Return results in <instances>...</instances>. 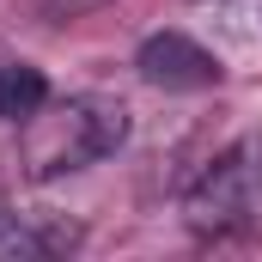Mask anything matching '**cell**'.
I'll return each mask as SVG.
<instances>
[{
    "mask_svg": "<svg viewBox=\"0 0 262 262\" xmlns=\"http://www.w3.org/2000/svg\"><path fill=\"white\" fill-rule=\"evenodd\" d=\"M128 140V110L116 98H67V104H43L37 116H25V171L37 183L67 177V171H85L98 159H110L116 146Z\"/></svg>",
    "mask_w": 262,
    "mask_h": 262,
    "instance_id": "cell-1",
    "label": "cell"
},
{
    "mask_svg": "<svg viewBox=\"0 0 262 262\" xmlns=\"http://www.w3.org/2000/svg\"><path fill=\"white\" fill-rule=\"evenodd\" d=\"M183 220L201 238H232V232H250L262 220V134L232 140L201 171L189 201H183Z\"/></svg>",
    "mask_w": 262,
    "mask_h": 262,
    "instance_id": "cell-2",
    "label": "cell"
},
{
    "mask_svg": "<svg viewBox=\"0 0 262 262\" xmlns=\"http://www.w3.org/2000/svg\"><path fill=\"white\" fill-rule=\"evenodd\" d=\"M134 67H140L146 85H165V92H207V85H220V55H207L183 31H152L140 43Z\"/></svg>",
    "mask_w": 262,
    "mask_h": 262,
    "instance_id": "cell-3",
    "label": "cell"
},
{
    "mask_svg": "<svg viewBox=\"0 0 262 262\" xmlns=\"http://www.w3.org/2000/svg\"><path fill=\"white\" fill-rule=\"evenodd\" d=\"M73 244V226H43L31 213H12L0 201V256H49V250H67Z\"/></svg>",
    "mask_w": 262,
    "mask_h": 262,
    "instance_id": "cell-4",
    "label": "cell"
},
{
    "mask_svg": "<svg viewBox=\"0 0 262 262\" xmlns=\"http://www.w3.org/2000/svg\"><path fill=\"white\" fill-rule=\"evenodd\" d=\"M49 104V85H43V73L25 61H6L0 67V122H25V116H37Z\"/></svg>",
    "mask_w": 262,
    "mask_h": 262,
    "instance_id": "cell-5",
    "label": "cell"
},
{
    "mask_svg": "<svg viewBox=\"0 0 262 262\" xmlns=\"http://www.w3.org/2000/svg\"><path fill=\"white\" fill-rule=\"evenodd\" d=\"M85 6H98V0H43L49 18H73V12H85Z\"/></svg>",
    "mask_w": 262,
    "mask_h": 262,
    "instance_id": "cell-6",
    "label": "cell"
}]
</instances>
